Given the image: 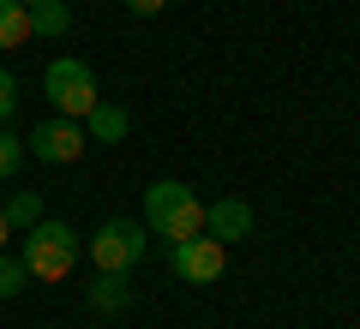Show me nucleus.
<instances>
[{
	"mask_svg": "<svg viewBox=\"0 0 360 329\" xmlns=\"http://www.w3.org/2000/svg\"><path fill=\"white\" fill-rule=\"evenodd\" d=\"M144 228L162 234L168 246H186L205 234V203L193 198V186H180V180H150L144 186Z\"/></svg>",
	"mask_w": 360,
	"mask_h": 329,
	"instance_id": "nucleus-1",
	"label": "nucleus"
},
{
	"mask_svg": "<svg viewBox=\"0 0 360 329\" xmlns=\"http://www.w3.org/2000/svg\"><path fill=\"white\" fill-rule=\"evenodd\" d=\"M25 288H30L25 257H6V252H0V300H13V293H25Z\"/></svg>",
	"mask_w": 360,
	"mask_h": 329,
	"instance_id": "nucleus-13",
	"label": "nucleus"
},
{
	"mask_svg": "<svg viewBox=\"0 0 360 329\" xmlns=\"http://www.w3.org/2000/svg\"><path fill=\"white\" fill-rule=\"evenodd\" d=\"M144 252H150V228H144V222H127V215H115V222H103V228L90 234V264L103 269V276L139 269Z\"/></svg>",
	"mask_w": 360,
	"mask_h": 329,
	"instance_id": "nucleus-3",
	"label": "nucleus"
},
{
	"mask_svg": "<svg viewBox=\"0 0 360 329\" xmlns=\"http://www.w3.org/2000/svg\"><path fill=\"white\" fill-rule=\"evenodd\" d=\"M84 126H78V120H60V114H54V120H42V126L37 132H30V144H25V150L30 156H37V162H78V156H84Z\"/></svg>",
	"mask_w": 360,
	"mask_h": 329,
	"instance_id": "nucleus-6",
	"label": "nucleus"
},
{
	"mask_svg": "<svg viewBox=\"0 0 360 329\" xmlns=\"http://www.w3.org/2000/svg\"><path fill=\"white\" fill-rule=\"evenodd\" d=\"M90 305H96V311H127V305H132V288H127L120 276H103L96 288H90Z\"/></svg>",
	"mask_w": 360,
	"mask_h": 329,
	"instance_id": "nucleus-11",
	"label": "nucleus"
},
{
	"mask_svg": "<svg viewBox=\"0 0 360 329\" xmlns=\"http://www.w3.org/2000/svg\"><path fill=\"white\" fill-rule=\"evenodd\" d=\"M13 108H18V78L6 72V66H0V126L13 120Z\"/></svg>",
	"mask_w": 360,
	"mask_h": 329,
	"instance_id": "nucleus-15",
	"label": "nucleus"
},
{
	"mask_svg": "<svg viewBox=\"0 0 360 329\" xmlns=\"http://www.w3.org/2000/svg\"><path fill=\"white\" fill-rule=\"evenodd\" d=\"M30 42V13L18 0H0V48H25Z\"/></svg>",
	"mask_w": 360,
	"mask_h": 329,
	"instance_id": "nucleus-10",
	"label": "nucleus"
},
{
	"mask_svg": "<svg viewBox=\"0 0 360 329\" xmlns=\"http://www.w3.org/2000/svg\"><path fill=\"white\" fill-rule=\"evenodd\" d=\"M168 264H174L180 281L210 288V281H222V269H229V246H217L210 234H198V240H186V246H168Z\"/></svg>",
	"mask_w": 360,
	"mask_h": 329,
	"instance_id": "nucleus-5",
	"label": "nucleus"
},
{
	"mask_svg": "<svg viewBox=\"0 0 360 329\" xmlns=\"http://www.w3.org/2000/svg\"><path fill=\"white\" fill-rule=\"evenodd\" d=\"M42 90H49V102H54V114L60 120H90V108H96V72H90L84 60H54L49 72H42Z\"/></svg>",
	"mask_w": 360,
	"mask_h": 329,
	"instance_id": "nucleus-4",
	"label": "nucleus"
},
{
	"mask_svg": "<svg viewBox=\"0 0 360 329\" xmlns=\"http://www.w3.org/2000/svg\"><path fill=\"white\" fill-rule=\"evenodd\" d=\"M18 162H25V144H18L6 126H0V180H13V174H18Z\"/></svg>",
	"mask_w": 360,
	"mask_h": 329,
	"instance_id": "nucleus-14",
	"label": "nucleus"
},
{
	"mask_svg": "<svg viewBox=\"0 0 360 329\" xmlns=\"http://www.w3.org/2000/svg\"><path fill=\"white\" fill-rule=\"evenodd\" d=\"M18 257H25V269L37 281H60V276H72V264H78V234L66 228V222H37V228L25 234V246H18Z\"/></svg>",
	"mask_w": 360,
	"mask_h": 329,
	"instance_id": "nucleus-2",
	"label": "nucleus"
},
{
	"mask_svg": "<svg viewBox=\"0 0 360 329\" xmlns=\"http://www.w3.org/2000/svg\"><path fill=\"white\" fill-rule=\"evenodd\" d=\"M18 6H25V13H30V6H42V0H18Z\"/></svg>",
	"mask_w": 360,
	"mask_h": 329,
	"instance_id": "nucleus-18",
	"label": "nucleus"
},
{
	"mask_svg": "<svg viewBox=\"0 0 360 329\" xmlns=\"http://www.w3.org/2000/svg\"><path fill=\"white\" fill-rule=\"evenodd\" d=\"M205 234H210L217 246L246 240V234H252V203H246V198H217V203H205Z\"/></svg>",
	"mask_w": 360,
	"mask_h": 329,
	"instance_id": "nucleus-7",
	"label": "nucleus"
},
{
	"mask_svg": "<svg viewBox=\"0 0 360 329\" xmlns=\"http://www.w3.org/2000/svg\"><path fill=\"white\" fill-rule=\"evenodd\" d=\"M168 0H127V13H139V18H150V13H162Z\"/></svg>",
	"mask_w": 360,
	"mask_h": 329,
	"instance_id": "nucleus-16",
	"label": "nucleus"
},
{
	"mask_svg": "<svg viewBox=\"0 0 360 329\" xmlns=\"http://www.w3.org/2000/svg\"><path fill=\"white\" fill-rule=\"evenodd\" d=\"M72 30V6L66 0H42V6H30V42L37 36H66Z\"/></svg>",
	"mask_w": 360,
	"mask_h": 329,
	"instance_id": "nucleus-9",
	"label": "nucleus"
},
{
	"mask_svg": "<svg viewBox=\"0 0 360 329\" xmlns=\"http://www.w3.org/2000/svg\"><path fill=\"white\" fill-rule=\"evenodd\" d=\"M84 126H90L84 138H96V144H120V138H127V126H132V120H127V108H115V102H96Z\"/></svg>",
	"mask_w": 360,
	"mask_h": 329,
	"instance_id": "nucleus-8",
	"label": "nucleus"
},
{
	"mask_svg": "<svg viewBox=\"0 0 360 329\" xmlns=\"http://www.w3.org/2000/svg\"><path fill=\"white\" fill-rule=\"evenodd\" d=\"M6 240H13V222H6V210H0V252H6Z\"/></svg>",
	"mask_w": 360,
	"mask_h": 329,
	"instance_id": "nucleus-17",
	"label": "nucleus"
},
{
	"mask_svg": "<svg viewBox=\"0 0 360 329\" xmlns=\"http://www.w3.org/2000/svg\"><path fill=\"white\" fill-rule=\"evenodd\" d=\"M6 222L30 234V228H37V222H42V198H37V192H18V198L6 203Z\"/></svg>",
	"mask_w": 360,
	"mask_h": 329,
	"instance_id": "nucleus-12",
	"label": "nucleus"
}]
</instances>
